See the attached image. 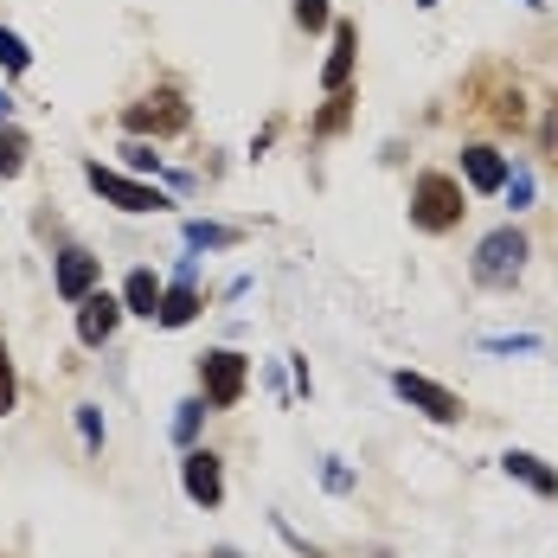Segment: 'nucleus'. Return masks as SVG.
<instances>
[{
  "label": "nucleus",
  "mask_w": 558,
  "mask_h": 558,
  "mask_svg": "<svg viewBox=\"0 0 558 558\" xmlns=\"http://www.w3.org/2000/svg\"><path fill=\"white\" fill-rule=\"evenodd\" d=\"M462 180H449V173H417V186H411V225L417 231H449V225H462Z\"/></svg>",
  "instance_id": "obj_1"
},
{
  "label": "nucleus",
  "mask_w": 558,
  "mask_h": 558,
  "mask_svg": "<svg viewBox=\"0 0 558 558\" xmlns=\"http://www.w3.org/2000/svg\"><path fill=\"white\" fill-rule=\"evenodd\" d=\"M244 386H251V360H244V353H231V347L199 353V391H206L213 411H231V404L244 398Z\"/></svg>",
  "instance_id": "obj_2"
},
{
  "label": "nucleus",
  "mask_w": 558,
  "mask_h": 558,
  "mask_svg": "<svg viewBox=\"0 0 558 558\" xmlns=\"http://www.w3.org/2000/svg\"><path fill=\"white\" fill-rule=\"evenodd\" d=\"M186 122H193V110L180 104V90H173V84L148 90V97H135V104L122 110V129H129V135H180Z\"/></svg>",
  "instance_id": "obj_3"
},
{
  "label": "nucleus",
  "mask_w": 558,
  "mask_h": 558,
  "mask_svg": "<svg viewBox=\"0 0 558 558\" xmlns=\"http://www.w3.org/2000/svg\"><path fill=\"white\" fill-rule=\"evenodd\" d=\"M526 270V238L501 225V231H488L482 244H475V277L488 282V289H507V282Z\"/></svg>",
  "instance_id": "obj_4"
},
{
  "label": "nucleus",
  "mask_w": 558,
  "mask_h": 558,
  "mask_svg": "<svg viewBox=\"0 0 558 558\" xmlns=\"http://www.w3.org/2000/svg\"><path fill=\"white\" fill-rule=\"evenodd\" d=\"M469 97H475V116H488L495 129H513V135L526 129V90H520L513 77L488 71V77H475V90H469Z\"/></svg>",
  "instance_id": "obj_5"
},
{
  "label": "nucleus",
  "mask_w": 558,
  "mask_h": 558,
  "mask_svg": "<svg viewBox=\"0 0 558 558\" xmlns=\"http://www.w3.org/2000/svg\"><path fill=\"white\" fill-rule=\"evenodd\" d=\"M391 391H398L411 411H424L430 424H456V417H462V398L444 391L437 379H424V373H391Z\"/></svg>",
  "instance_id": "obj_6"
},
{
  "label": "nucleus",
  "mask_w": 558,
  "mask_h": 558,
  "mask_svg": "<svg viewBox=\"0 0 558 558\" xmlns=\"http://www.w3.org/2000/svg\"><path fill=\"white\" fill-rule=\"evenodd\" d=\"M84 180H90L110 206H122V213H161V206H168L155 186H142V180H129V173L104 168V161H90V168H84Z\"/></svg>",
  "instance_id": "obj_7"
},
{
  "label": "nucleus",
  "mask_w": 558,
  "mask_h": 558,
  "mask_svg": "<svg viewBox=\"0 0 558 558\" xmlns=\"http://www.w3.org/2000/svg\"><path fill=\"white\" fill-rule=\"evenodd\" d=\"M180 488H186L199 507H219V501H225V469H219V456H213V449H186V456H180Z\"/></svg>",
  "instance_id": "obj_8"
},
{
  "label": "nucleus",
  "mask_w": 558,
  "mask_h": 558,
  "mask_svg": "<svg viewBox=\"0 0 558 558\" xmlns=\"http://www.w3.org/2000/svg\"><path fill=\"white\" fill-rule=\"evenodd\" d=\"M116 322H122V295H97V289H90V295L77 302V340H84V347H104V340L116 335Z\"/></svg>",
  "instance_id": "obj_9"
},
{
  "label": "nucleus",
  "mask_w": 558,
  "mask_h": 558,
  "mask_svg": "<svg viewBox=\"0 0 558 558\" xmlns=\"http://www.w3.org/2000/svg\"><path fill=\"white\" fill-rule=\"evenodd\" d=\"M97 277H104V257H90V251H58V295L64 302H84L90 289H97Z\"/></svg>",
  "instance_id": "obj_10"
},
{
  "label": "nucleus",
  "mask_w": 558,
  "mask_h": 558,
  "mask_svg": "<svg viewBox=\"0 0 558 558\" xmlns=\"http://www.w3.org/2000/svg\"><path fill=\"white\" fill-rule=\"evenodd\" d=\"M462 180H469L475 193H501V180H507L501 148H488V142H469V148H462Z\"/></svg>",
  "instance_id": "obj_11"
},
{
  "label": "nucleus",
  "mask_w": 558,
  "mask_h": 558,
  "mask_svg": "<svg viewBox=\"0 0 558 558\" xmlns=\"http://www.w3.org/2000/svg\"><path fill=\"white\" fill-rule=\"evenodd\" d=\"M353 58H360V26L340 20L335 26V52H328V64H322V84H328V90H347V84H353Z\"/></svg>",
  "instance_id": "obj_12"
},
{
  "label": "nucleus",
  "mask_w": 558,
  "mask_h": 558,
  "mask_svg": "<svg viewBox=\"0 0 558 558\" xmlns=\"http://www.w3.org/2000/svg\"><path fill=\"white\" fill-rule=\"evenodd\" d=\"M501 469L513 475V482H526L533 495H546V501L558 495V469H546V462H539L533 449H507V456H501Z\"/></svg>",
  "instance_id": "obj_13"
},
{
  "label": "nucleus",
  "mask_w": 558,
  "mask_h": 558,
  "mask_svg": "<svg viewBox=\"0 0 558 558\" xmlns=\"http://www.w3.org/2000/svg\"><path fill=\"white\" fill-rule=\"evenodd\" d=\"M155 308H161L155 270H129V282H122V315H148V322H155Z\"/></svg>",
  "instance_id": "obj_14"
},
{
  "label": "nucleus",
  "mask_w": 558,
  "mask_h": 558,
  "mask_svg": "<svg viewBox=\"0 0 558 558\" xmlns=\"http://www.w3.org/2000/svg\"><path fill=\"white\" fill-rule=\"evenodd\" d=\"M193 315H199V289H193V282H173L168 295H161V308H155L161 328H186Z\"/></svg>",
  "instance_id": "obj_15"
},
{
  "label": "nucleus",
  "mask_w": 558,
  "mask_h": 558,
  "mask_svg": "<svg viewBox=\"0 0 558 558\" xmlns=\"http://www.w3.org/2000/svg\"><path fill=\"white\" fill-rule=\"evenodd\" d=\"M26 155H33V142L13 122H0V180H13V173L26 168Z\"/></svg>",
  "instance_id": "obj_16"
},
{
  "label": "nucleus",
  "mask_w": 558,
  "mask_h": 558,
  "mask_svg": "<svg viewBox=\"0 0 558 558\" xmlns=\"http://www.w3.org/2000/svg\"><path fill=\"white\" fill-rule=\"evenodd\" d=\"M186 244H193V251H231V244H238V231H231V225L186 219Z\"/></svg>",
  "instance_id": "obj_17"
},
{
  "label": "nucleus",
  "mask_w": 558,
  "mask_h": 558,
  "mask_svg": "<svg viewBox=\"0 0 558 558\" xmlns=\"http://www.w3.org/2000/svg\"><path fill=\"white\" fill-rule=\"evenodd\" d=\"M347 116H353V97H347V90H328V110L315 116V135H340Z\"/></svg>",
  "instance_id": "obj_18"
},
{
  "label": "nucleus",
  "mask_w": 558,
  "mask_h": 558,
  "mask_svg": "<svg viewBox=\"0 0 558 558\" xmlns=\"http://www.w3.org/2000/svg\"><path fill=\"white\" fill-rule=\"evenodd\" d=\"M26 64H33V52H26V39L0 26V71H26Z\"/></svg>",
  "instance_id": "obj_19"
},
{
  "label": "nucleus",
  "mask_w": 558,
  "mask_h": 558,
  "mask_svg": "<svg viewBox=\"0 0 558 558\" xmlns=\"http://www.w3.org/2000/svg\"><path fill=\"white\" fill-rule=\"evenodd\" d=\"M199 417H206V398H186V404L173 411V437H180V444H193V430H199Z\"/></svg>",
  "instance_id": "obj_20"
},
{
  "label": "nucleus",
  "mask_w": 558,
  "mask_h": 558,
  "mask_svg": "<svg viewBox=\"0 0 558 558\" xmlns=\"http://www.w3.org/2000/svg\"><path fill=\"white\" fill-rule=\"evenodd\" d=\"M539 155H546V168L558 173V97L546 104V122H539Z\"/></svg>",
  "instance_id": "obj_21"
},
{
  "label": "nucleus",
  "mask_w": 558,
  "mask_h": 558,
  "mask_svg": "<svg viewBox=\"0 0 558 558\" xmlns=\"http://www.w3.org/2000/svg\"><path fill=\"white\" fill-rule=\"evenodd\" d=\"M501 193L513 199V213H520V206H533V173H526V168H507Z\"/></svg>",
  "instance_id": "obj_22"
},
{
  "label": "nucleus",
  "mask_w": 558,
  "mask_h": 558,
  "mask_svg": "<svg viewBox=\"0 0 558 558\" xmlns=\"http://www.w3.org/2000/svg\"><path fill=\"white\" fill-rule=\"evenodd\" d=\"M295 26L322 33V26H328V0H295Z\"/></svg>",
  "instance_id": "obj_23"
},
{
  "label": "nucleus",
  "mask_w": 558,
  "mask_h": 558,
  "mask_svg": "<svg viewBox=\"0 0 558 558\" xmlns=\"http://www.w3.org/2000/svg\"><path fill=\"white\" fill-rule=\"evenodd\" d=\"M122 161H129V168H142V173H148V168L161 173V155H155L148 142H122Z\"/></svg>",
  "instance_id": "obj_24"
},
{
  "label": "nucleus",
  "mask_w": 558,
  "mask_h": 558,
  "mask_svg": "<svg viewBox=\"0 0 558 558\" xmlns=\"http://www.w3.org/2000/svg\"><path fill=\"white\" fill-rule=\"evenodd\" d=\"M77 430H84L90 449H104V417H97V404H77Z\"/></svg>",
  "instance_id": "obj_25"
},
{
  "label": "nucleus",
  "mask_w": 558,
  "mask_h": 558,
  "mask_svg": "<svg viewBox=\"0 0 558 558\" xmlns=\"http://www.w3.org/2000/svg\"><path fill=\"white\" fill-rule=\"evenodd\" d=\"M13 398H20V386H13V360H7V340H0V417L13 411Z\"/></svg>",
  "instance_id": "obj_26"
},
{
  "label": "nucleus",
  "mask_w": 558,
  "mask_h": 558,
  "mask_svg": "<svg viewBox=\"0 0 558 558\" xmlns=\"http://www.w3.org/2000/svg\"><path fill=\"white\" fill-rule=\"evenodd\" d=\"M322 482H328V488H335V495H347V488H353V475H347V469H340V462H328V469H322Z\"/></svg>",
  "instance_id": "obj_27"
},
{
  "label": "nucleus",
  "mask_w": 558,
  "mask_h": 558,
  "mask_svg": "<svg viewBox=\"0 0 558 558\" xmlns=\"http://www.w3.org/2000/svg\"><path fill=\"white\" fill-rule=\"evenodd\" d=\"M7 116H13V97H7V90H0V122H7Z\"/></svg>",
  "instance_id": "obj_28"
},
{
  "label": "nucleus",
  "mask_w": 558,
  "mask_h": 558,
  "mask_svg": "<svg viewBox=\"0 0 558 558\" xmlns=\"http://www.w3.org/2000/svg\"><path fill=\"white\" fill-rule=\"evenodd\" d=\"M213 558H238V553H213Z\"/></svg>",
  "instance_id": "obj_29"
},
{
  "label": "nucleus",
  "mask_w": 558,
  "mask_h": 558,
  "mask_svg": "<svg viewBox=\"0 0 558 558\" xmlns=\"http://www.w3.org/2000/svg\"><path fill=\"white\" fill-rule=\"evenodd\" d=\"M526 7H546V0H526Z\"/></svg>",
  "instance_id": "obj_30"
},
{
  "label": "nucleus",
  "mask_w": 558,
  "mask_h": 558,
  "mask_svg": "<svg viewBox=\"0 0 558 558\" xmlns=\"http://www.w3.org/2000/svg\"><path fill=\"white\" fill-rule=\"evenodd\" d=\"M417 7H437V0H417Z\"/></svg>",
  "instance_id": "obj_31"
}]
</instances>
